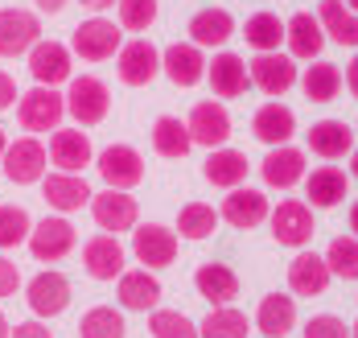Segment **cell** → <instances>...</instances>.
<instances>
[{
    "mask_svg": "<svg viewBox=\"0 0 358 338\" xmlns=\"http://www.w3.org/2000/svg\"><path fill=\"white\" fill-rule=\"evenodd\" d=\"M34 4H37V13H50V17L66 8V0H34Z\"/></svg>",
    "mask_w": 358,
    "mask_h": 338,
    "instance_id": "cell-49",
    "label": "cell"
},
{
    "mask_svg": "<svg viewBox=\"0 0 358 338\" xmlns=\"http://www.w3.org/2000/svg\"><path fill=\"white\" fill-rule=\"evenodd\" d=\"M317 21H322L325 41H338V45L358 50V13L346 8V0H322L317 4Z\"/></svg>",
    "mask_w": 358,
    "mask_h": 338,
    "instance_id": "cell-33",
    "label": "cell"
},
{
    "mask_svg": "<svg viewBox=\"0 0 358 338\" xmlns=\"http://www.w3.org/2000/svg\"><path fill=\"white\" fill-rule=\"evenodd\" d=\"M189 149H194V141H189V128L181 124V115H161L152 124V153L157 157L181 161V157H189Z\"/></svg>",
    "mask_w": 358,
    "mask_h": 338,
    "instance_id": "cell-35",
    "label": "cell"
},
{
    "mask_svg": "<svg viewBox=\"0 0 358 338\" xmlns=\"http://www.w3.org/2000/svg\"><path fill=\"white\" fill-rule=\"evenodd\" d=\"M185 128H189V141H194V145H202V149H222V145L231 141V112H227L222 104H215V99L194 104Z\"/></svg>",
    "mask_w": 358,
    "mask_h": 338,
    "instance_id": "cell-18",
    "label": "cell"
},
{
    "mask_svg": "<svg viewBox=\"0 0 358 338\" xmlns=\"http://www.w3.org/2000/svg\"><path fill=\"white\" fill-rule=\"evenodd\" d=\"M243 38H248V45L255 54H272L285 41V21L276 13H251L243 21Z\"/></svg>",
    "mask_w": 358,
    "mask_h": 338,
    "instance_id": "cell-38",
    "label": "cell"
},
{
    "mask_svg": "<svg viewBox=\"0 0 358 338\" xmlns=\"http://www.w3.org/2000/svg\"><path fill=\"white\" fill-rule=\"evenodd\" d=\"M181 235L165 223H136L132 227V256L141 260V268H169L178 260Z\"/></svg>",
    "mask_w": 358,
    "mask_h": 338,
    "instance_id": "cell-6",
    "label": "cell"
},
{
    "mask_svg": "<svg viewBox=\"0 0 358 338\" xmlns=\"http://www.w3.org/2000/svg\"><path fill=\"white\" fill-rule=\"evenodd\" d=\"M74 244H78V231L66 215H45L41 223H34L29 231V239H25V248H29V256L41 264H58L66 260L74 252Z\"/></svg>",
    "mask_w": 358,
    "mask_h": 338,
    "instance_id": "cell-4",
    "label": "cell"
},
{
    "mask_svg": "<svg viewBox=\"0 0 358 338\" xmlns=\"http://www.w3.org/2000/svg\"><path fill=\"white\" fill-rule=\"evenodd\" d=\"M0 338H13V326H8V318L0 314Z\"/></svg>",
    "mask_w": 358,
    "mask_h": 338,
    "instance_id": "cell-52",
    "label": "cell"
},
{
    "mask_svg": "<svg viewBox=\"0 0 358 338\" xmlns=\"http://www.w3.org/2000/svg\"><path fill=\"white\" fill-rule=\"evenodd\" d=\"M25 301H29L34 318H58L71 305V281H66V272H58V268L37 272L34 281L25 285Z\"/></svg>",
    "mask_w": 358,
    "mask_h": 338,
    "instance_id": "cell-16",
    "label": "cell"
},
{
    "mask_svg": "<svg viewBox=\"0 0 358 338\" xmlns=\"http://www.w3.org/2000/svg\"><path fill=\"white\" fill-rule=\"evenodd\" d=\"M285 45H288V58H301V62L322 58L325 34H322L317 13H292L285 21Z\"/></svg>",
    "mask_w": 358,
    "mask_h": 338,
    "instance_id": "cell-23",
    "label": "cell"
},
{
    "mask_svg": "<svg viewBox=\"0 0 358 338\" xmlns=\"http://www.w3.org/2000/svg\"><path fill=\"white\" fill-rule=\"evenodd\" d=\"M194 289L202 293V301H210V305H231V301L239 297V276L227 264L206 260L194 272Z\"/></svg>",
    "mask_w": 358,
    "mask_h": 338,
    "instance_id": "cell-31",
    "label": "cell"
},
{
    "mask_svg": "<svg viewBox=\"0 0 358 338\" xmlns=\"http://www.w3.org/2000/svg\"><path fill=\"white\" fill-rule=\"evenodd\" d=\"M115 25L124 29V34H144V29H152V21H157V0H120L115 4Z\"/></svg>",
    "mask_w": 358,
    "mask_h": 338,
    "instance_id": "cell-43",
    "label": "cell"
},
{
    "mask_svg": "<svg viewBox=\"0 0 358 338\" xmlns=\"http://www.w3.org/2000/svg\"><path fill=\"white\" fill-rule=\"evenodd\" d=\"M45 153H50V165L58 174H83L95 161V145H91L87 128H54Z\"/></svg>",
    "mask_w": 358,
    "mask_h": 338,
    "instance_id": "cell-14",
    "label": "cell"
},
{
    "mask_svg": "<svg viewBox=\"0 0 358 338\" xmlns=\"http://www.w3.org/2000/svg\"><path fill=\"white\" fill-rule=\"evenodd\" d=\"M255 330L264 338H285L296 330V297L292 293H268L255 309Z\"/></svg>",
    "mask_w": 358,
    "mask_h": 338,
    "instance_id": "cell-29",
    "label": "cell"
},
{
    "mask_svg": "<svg viewBox=\"0 0 358 338\" xmlns=\"http://www.w3.org/2000/svg\"><path fill=\"white\" fill-rule=\"evenodd\" d=\"M41 41V21L29 8H0V58H21Z\"/></svg>",
    "mask_w": 358,
    "mask_h": 338,
    "instance_id": "cell-15",
    "label": "cell"
},
{
    "mask_svg": "<svg viewBox=\"0 0 358 338\" xmlns=\"http://www.w3.org/2000/svg\"><path fill=\"white\" fill-rule=\"evenodd\" d=\"M91 194H95V190L87 186L83 174H58V169H54V174L41 178V198L50 202L54 215H74V211L91 206Z\"/></svg>",
    "mask_w": 358,
    "mask_h": 338,
    "instance_id": "cell-19",
    "label": "cell"
},
{
    "mask_svg": "<svg viewBox=\"0 0 358 338\" xmlns=\"http://www.w3.org/2000/svg\"><path fill=\"white\" fill-rule=\"evenodd\" d=\"M66 115H71L78 128H95V124H103L111 112V91L108 83H99L95 75H74L66 83Z\"/></svg>",
    "mask_w": 358,
    "mask_h": 338,
    "instance_id": "cell-1",
    "label": "cell"
},
{
    "mask_svg": "<svg viewBox=\"0 0 358 338\" xmlns=\"http://www.w3.org/2000/svg\"><path fill=\"white\" fill-rule=\"evenodd\" d=\"M268 227H272V239L280 248H305L313 239V206L301 202V198H285V202L272 206Z\"/></svg>",
    "mask_w": 358,
    "mask_h": 338,
    "instance_id": "cell-8",
    "label": "cell"
},
{
    "mask_svg": "<svg viewBox=\"0 0 358 338\" xmlns=\"http://www.w3.org/2000/svg\"><path fill=\"white\" fill-rule=\"evenodd\" d=\"M268 215H272L268 194H264V190H251V186L227 190V198H222V206H218V219L231 223L235 231H251V227L268 223Z\"/></svg>",
    "mask_w": 358,
    "mask_h": 338,
    "instance_id": "cell-13",
    "label": "cell"
},
{
    "mask_svg": "<svg viewBox=\"0 0 358 338\" xmlns=\"http://www.w3.org/2000/svg\"><path fill=\"white\" fill-rule=\"evenodd\" d=\"M148 335L152 338H198V322L185 318L181 309H152Z\"/></svg>",
    "mask_w": 358,
    "mask_h": 338,
    "instance_id": "cell-42",
    "label": "cell"
},
{
    "mask_svg": "<svg viewBox=\"0 0 358 338\" xmlns=\"http://www.w3.org/2000/svg\"><path fill=\"white\" fill-rule=\"evenodd\" d=\"M305 149H296V145H276V149H268V157L259 161V178H264V186L272 190H292L305 182Z\"/></svg>",
    "mask_w": 358,
    "mask_h": 338,
    "instance_id": "cell-20",
    "label": "cell"
},
{
    "mask_svg": "<svg viewBox=\"0 0 358 338\" xmlns=\"http://www.w3.org/2000/svg\"><path fill=\"white\" fill-rule=\"evenodd\" d=\"M350 178H358V145H355V153H350Z\"/></svg>",
    "mask_w": 358,
    "mask_h": 338,
    "instance_id": "cell-53",
    "label": "cell"
},
{
    "mask_svg": "<svg viewBox=\"0 0 358 338\" xmlns=\"http://www.w3.org/2000/svg\"><path fill=\"white\" fill-rule=\"evenodd\" d=\"M13 338H54V335H50V326H45L41 318H34V322H17Z\"/></svg>",
    "mask_w": 358,
    "mask_h": 338,
    "instance_id": "cell-47",
    "label": "cell"
},
{
    "mask_svg": "<svg viewBox=\"0 0 358 338\" xmlns=\"http://www.w3.org/2000/svg\"><path fill=\"white\" fill-rule=\"evenodd\" d=\"M248 174H251V161L248 153L239 149H210V157L202 161V178L218 190H235V186H248Z\"/></svg>",
    "mask_w": 358,
    "mask_h": 338,
    "instance_id": "cell-28",
    "label": "cell"
},
{
    "mask_svg": "<svg viewBox=\"0 0 358 338\" xmlns=\"http://www.w3.org/2000/svg\"><path fill=\"white\" fill-rule=\"evenodd\" d=\"M83 264H87V272L95 281H120V272L128 264V252H124L120 235H108L103 231V235H91L83 244Z\"/></svg>",
    "mask_w": 358,
    "mask_h": 338,
    "instance_id": "cell-22",
    "label": "cell"
},
{
    "mask_svg": "<svg viewBox=\"0 0 358 338\" xmlns=\"http://www.w3.org/2000/svg\"><path fill=\"white\" fill-rule=\"evenodd\" d=\"M120 45H124V29L99 13L78 21V29L71 34V54H78L83 62H108L120 54Z\"/></svg>",
    "mask_w": 358,
    "mask_h": 338,
    "instance_id": "cell-2",
    "label": "cell"
},
{
    "mask_svg": "<svg viewBox=\"0 0 358 338\" xmlns=\"http://www.w3.org/2000/svg\"><path fill=\"white\" fill-rule=\"evenodd\" d=\"M91 219L108 235H124L141 223V202L132 198V190H99L91 194Z\"/></svg>",
    "mask_w": 358,
    "mask_h": 338,
    "instance_id": "cell-7",
    "label": "cell"
},
{
    "mask_svg": "<svg viewBox=\"0 0 358 338\" xmlns=\"http://www.w3.org/2000/svg\"><path fill=\"white\" fill-rule=\"evenodd\" d=\"M29 75H34L37 87H62V83H71V78H74L71 45L41 38L34 50H29Z\"/></svg>",
    "mask_w": 358,
    "mask_h": 338,
    "instance_id": "cell-12",
    "label": "cell"
},
{
    "mask_svg": "<svg viewBox=\"0 0 358 338\" xmlns=\"http://www.w3.org/2000/svg\"><path fill=\"white\" fill-rule=\"evenodd\" d=\"M95 169L111 190H136L144 182V157L132 145H108L95 153Z\"/></svg>",
    "mask_w": 358,
    "mask_h": 338,
    "instance_id": "cell-11",
    "label": "cell"
},
{
    "mask_svg": "<svg viewBox=\"0 0 358 338\" xmlns=\"http://www.w3.org/2000/svg\"><path fill=\"white\" fill-rule=\"evenodd\" d=\"M161 301V281L148 268H124L120 272V305L132 314H148Z\"/></svg>",
    "mask_w": 358,
    "mask_h": 338,
    "instance_id": "cell-30",
    "label": "cell"
},
{
    "mask_svg": "<svg viewBox=\"0 0 358 338\" xmlns=\"http://www.w3.org/2000/svg\"><path fill=\"white\" fill-rule=\"evenodd\" d=\"M235 38V17L227 8H202L189 17V41L202 50H218Z\"/></svg>",
    "mask_w": 358,
    "mask_h": 338,
    "instance_id": "cell-32",
    "label": "cell"
},
{
    "mask_svg": "<svg viewBox=\"0 0 358 338\" xmlns=\"http://www.w3.org/2000/svg\"><path fill=\"white\" fill-rule=\"evenodd\" d=\"M45 165H50V153L37 136H17L0 157V169L13 186H37L45 178Z\"/></svg>",
    "mask_w": 358,
    "mask_h": 338,
    "instance_id": "cell-5",
    "label": "cell"
},
{
    "mask_svg": "<svg viewBox=\"0 0 358 338\" xmlns=\"http://www.w3.org/2000/svg\"><path fill=\"white\" fill-rule=\"evenodd\" d=\"M350 194V174L338 165H322L313 174H305V202H313L317 211H334L342 206Z\"/></svg>",
    "mask_w": 358,
    "mask_h": 338,
    "instance_id": "cell-24",
    "label": "cell"
},
{
    "mask_svg": "<svg viewBox=\"0 0 358 338\" xmlns=\"http://www.w3.org/2000/svg\"><path fill=\"white\" fill-rule=\"evenodd\" d=\"M115 75L124 87H148L152 78L161 75V50L148 38H132L120 45L115 54Z\"/></svg>",
    "mask_w": 358,
    "mask_h": 338,
    "instance_id": "cell-10",
    "label": "cell"
},
{
    "mask_svg": "<svg viewBox=\"0 0 358 338\" xmlns=\"http://www.w3.org/2000/svg\"><path fill=\"white\" fill-rule=\"evenodd\" d=\"M161 71L173 87L189 91V87H198L206 78V54L194 41H173L169 50H161Z\"/></svg>",
    "mask_w": 358,
    "mask_h": 338,
    "instance_id": "cell-17",
    "label": "cell"
},
{
    "mask_svg": "<svg viewBox=\"0 0 358 338\" xmlns=\"http://www.w3.org/2000/svg\"><path fill=\"white\" fill-rule=\"evenodd\" d=\"M355 132H358V124H355Z\"/></svg>",
    "mask_w": 358,
    "mask_h": 338,
    "instance_id": "cell-57",
    "label": "cell"
},
{
    "mask_svg": "<svg viewBox=\"0 0 358 338\" xmlns=\"http://www.w3.org/2000/svg\"><path fill=\"white\" fill-rule=\"evenodd\" d=\"M8 108H17V78L0 71V112H8Z\"/></svg>",
    "mask_w": 358,
    "mask_h": 338,
    "instance_id": "cell-46",
    "label": "cell"
},
{
    "mask_svg": "<svg viewBox=\"0 0 358 338\" xmlns=\"http://www.w3.org/2000/svg\"><path fill=\"white\" fill-rule=\"evenodd\" d=\"M301 338H350V326L338 314H313L301 326Z\"/></svg>",
    "mask_w": 358,
    "mask_h": 338,
    "instance_id": "cell-44",
    "label": "cell"
},
{
    "mask_svg": "<svg viewBox=\"0 0 358 338\" xmlns=\"http://www.w3.org/2000/svg\"><path fill=\"white\" fill-rule=\"evenodd\" d=\"M358 132L346 120H317L309 128V153L322 157V161H338V157H350L355 153Z\"/></svg>",
    "mask_w": 358,
    "mask_h": 338,
    "instance_id": "cell-27",
    "label": "cell"
},
{
    "mask_svg": "<svg viewBox=\"0 0 358 338\" xmlns=\"http://www.w3.org/2000/svg\"><path fill=\"white\" fill-rule=\"evenodd\" d=\"M346 219H350V235H358V202H350V215Z\"/></svg>",
    "mask_w": 358,
    "mask_h": 338,
    "instance_id": "cell-51",
    "label": "cell"
},
{
    "mask_svg": "<svg viewBox=\"0 0 358 338\" xmlns=\"http://www.w3.org/2000/svg\"><path fill=\"white\" fill-rule=\"evenodd\" d=\"M17 120L25 132H54L66 120V99L58 87H29L17 95Z\"/></svg>",
    "mask_w": 358,
    "mask_h": 338,
    "instance_id": "cell-3",
    "label": "cell"
},
{
    "mask_svg": "<svg viewBox=\"0 0 358 338\" xmlns=\"http://www.w3.org/2000/svg\"><path fill=\"white\" fill-rule=\"evenodd\" d=\"M248 75H251V87H259L268 99H280L285 91L296 87L301 71H296V58H288V54H280V50H272V54H255V58H251Z\"/></svg>",
    "mask_w": 358,
    "mask_h": 338,
    "instance_id": "cell-9",
    "label": "cell"
},
{
    "mask_svg": "<svg viewBox=\"0 0 358 338\" xmlns=\"http://www.w3.org/2000/svg\"><path fill=\"white\" fill-rule=\"evenodd\" d=\"M34 231V219L25 206H0V252H13L29 239Z\"/></svg>",
    "mask_w": 358,
    "mask_h": 338,
    "instance_id": "cell-41",
    "label": "cell"
},
{
    "mask_svg": "<svg viewBox=\"0 0 358 338\" xmlns=\"http://www.w3.org/2000/svg\"><path fill=\"white\" fill-rule=\"evenodd\" d=\"M301 91L313 99V104H329V99H338L342 95V66H334V62H322V58H313L309 62V71H301Z\"/></svg>",
    "mask_w": 358,
    "mask_h": 338,
    "instance_id": "cell-34",
    "label": "cell"
},
{
    "mask_svg": "<svg viewBox=\"0 0 358 338\" xmlns=\"http://www.w3.org/2000/svg\"><path fill=\"white\" fill-rule=\"evenodd\" d=\"M329 268H325V256L322 252H309V248H301L292 264H288V293L292 297H322L325 289H329Z\"/></svg>",
    "mask_w": 358,
    "mask_h": 338,
    "instance_id": "cell-21",
    "label": "cell"
},
{
    "mask_svg": "<svg viewBox=\"0 0 358 338\" xmlns=\"http://www.w3.org/2000/svg\"><path fill=\"white\" fill-rule=\"evenodd\" d=\"M329 276H342V281H358V235H338L329 248L322 252Z\"/></svg>",
    "mask_w": 358,
    "mask_h": 338,
    "instance_id": "cell-40",
    "label": "cell"
},
{
    "mask_svg": "<svg viewBox=\"0 0 358 338\" xmlns=\"http://www.w3.org/2000/svg\"><path fill=\"white\" fill-rule=\"evenodd\" d=\"M218 211L210 206V202H185L178 211V223H173V231H178L181 239H210L218 231Z\"/></svg>",
    "mask_w": 358,
    "mask_h": 338,
    "instance_id": "cell-37",
    "label": "cell"
},
{
    "mask_svg": "<svg viewBox=\"0 0 358 338\" xmlns=\"http://www.w3.org/2000/svg\"><path fill=\"white\" fill-rule=\"evenodd\" d=\"M206 78H210L218 99H239V95H248V87H251L248 62L239 54H231V50H222V54H215L206 62Z\"/></svg>",
    "mask_w": 358,
    "mask_h": 338,
    "instance_id": "cell-25",
    "label": "cell"
},
{
    "mask_svg": "<svg viewBox=\"0 0 358 338\" xmlns=\"http://www.w3.org/2000/svg\"><path fill=\"white\" fill-rule=\"evenodd\" d=\"M342 83L350 87V95H355V99H358V54H355V58H350V66H346V75H342Z\"/></svg>",
    "mask_w": 358,
    "mask_h": 338,
    "instance_id": "cell-48",
    "label": "cell"
},
{
    "mask_svg": "<svg viewBox=\"0 0 358 338\" xmlns=\"http://www.w3.org/2000/svg\"><path fill=\"white\" fill-rule=\"evenodd\" d=\"M346 8H355V13H358V0H346Z\"/></svg>",
    "mask_w": 358,
    "mask_h": 338,
    "instance_id": "cell-55",
    "label": "cell"
},
{
    "mask_svg": "<svg viewBox=\"0 0 358 338\" xmlns=\"http://www.w3.org/2000/svg\"><path fill=\"white\" fill-rule=\"evenodd\" d=\"M248 314L235 305H215L202 322H198V338H248Z\"/></svg>",
    "mask_w": 358,
    "mask_h": 338,
    "instance_id": "cell-36",
    "label": "cell"
},
{
    "mask_svg": "<svg viewBox=\"0 0 358 338\" xmlns=\"http://www.w3.org/2000/svg\"><path fill=\"white\" fill-rule=\"evenodd\" d=\"M124 335H128V322L115 305H95L78 322V338H124Z\"/></svg>",
    "mask_w": 358,
    "mask_h": 338,
    "instance_id": "cell-39",
    "label": "cell"
},
{
    "mask_svg": "<svg viewBox=\"0 0 358 338\" xmlns=\"http://www.w3.org/2000/svg\"><path fill=\"white\" fill-rule=\"evenodd\" d=\"M251 132H255V141H264L268 149L292 145V136H296V115H292L288 104H259L255 115H251Z\"/></svg>",
    "mask_w": 358,
    "mask_h": 338,
    "instance_id": "cell-26",
    "label": "cell"
},
{
    "mask_svg": "<svg viewBox=\"0 0 358 338\" xmlns=\"http://www.w3.org/2000/svg\"><path fill=\"white\" fill-rule=\"evenodd\" d=\"M4 149H8V136H4V128H0V157H4Z\"/></svg>",
    "mask_w": 358,
    "mask_h": 338,
    "instance_id": "cell-54",
    "label": "cell"
},
{
    "mask_svg": "<svg viewBox=\"0 0 358 338\" xmlns=\"http://www.w3.org/2000/svg\"><path fill=\"white\" fill-rule=\"evenodd\" d=\"M83 8H91V13H108V8H115L120 0H78Z\"/></svg>",
    "mask_w": 358,
    "mask_h": 338,
    "instance_id": "cell-50",
    "label": "cell"
},
{
    "mask_svg": "<svg viewBox=\"0 0 358 338\" xmlns=\"http://www.w3.org/2000/svg\"><path fill=\"white\" fill-rule=\"evenodd\" d=\"M350 338H358V322H355V326H350Z\"/></svg>",
    "mask_w": 358,
    "mask_h": 338,
    "instance_id": "cell-56",
    "label": "cell"
},
{
    "mask_svg": "<svg viewBox=\"0 0 358 338\" xmlns=\"http://www.w3.org/2000/svg\"><path fill=\"white\" fill-rule=\"evenodd\" d=\"M17 289H21V268L8 260V256H0V301L13 297Z\"/></svg>",
    "mask_w": 358,
    "mask_h": 338,
    "instance_id": "cell-45",
    "label": "cell"
}]
</instances>
